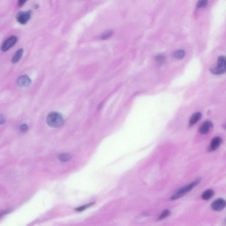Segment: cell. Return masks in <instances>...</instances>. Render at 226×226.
Returning <instances> with one entry per match:
<instances>
[{
    "mask_svg": "<svg viewBox=\"0 0 226 226\" xmlns=\"http://www.w3.org/2000/svg\"><path fill=\"white\" fill-rule=\"evenodd\" d=\"M46 123L50 127L59 128L63 126L64 119L62 115L56 112H52L48 114L46 118Z\"/></svg>",
    "mask_w": 226,
    "mask_h": 226,
    "instance_id": "1",
    "label": "cell"
},
{
    "mask_svg": "<svg viewBox=\"0 0 226 226\" xmlns=\"http://www.w3.org/2000/svg\"><path fill=\"white\" fill-rule=\"evenodd\" d=\"M200 181H201V179L199 178L194 182H192V183H190V184H188V185H186V186L181 188L180 190L177 191L174 195H173V196L171 197V200H176L179 199L180 197H182L186 193L190 192V190H192L195 186H197L200 183Z\"/></svg>",
    "mask_w": 226,
    "mask_h": 226,
    "instance_id": "2",
    "label": "cell"
},
{
    "mask_svg": "<svg viewBox=\"0 0 226 226\" xmlns=\"http://www.w3.org/2000/svg\"><path fill=\"white\" fill-rule=\"evenodd\" d=\"M226 59L224 56L219 57L217 60V66L215 68L210 69L212 73L216 75H220L225 73Z\"/></svg>",
    "mask_w": 226,
    "mask_h": 226,
    "instance_id": "3",
    "label": "cell"
},
{
    "mask_svg": "<svg viewBox=\"0 0 226 226\" xmlns=\"http://www.w3.org/2000/svg\"><path fill=\"white\" fill-rule=\"evenodd\" d=\"M32 12L30 10L26 12H20L17 14V21L21 24H26L30 20L32 16Z\"/></svg>",
    "mask_w": 226,
    "mask_h": 226,
    "instance_id": "4",
    "label": "cell"
},
{
    "mask_svg": "<svg viewBox=\"0 0 226 226\" xmlns=\"http://www.w3.org/2000/svg\"><path fill=\"white\" fill-rule=\"evenodd\" d=\"M17 38L15 36L10 37L3 42L1 47V50L3 52H6L14 46L17 42Z\"/></svg>",
    "mask_w": 226,
    "mask_h": 226,
    "instance_id": "5",
    "label": "cell"
},
{
    "mask_svg": "<svg viewBox=\"0 0 226 226\" xmlns=\"http://www.w3.org/2000/svg\"><path fill=\"white\" fill-rule=\"evenodd\" d=\"M226 201L222 198H218L215 200L211 204L213 210L216 211H221L226 207Z\"/></svg>",
    "mask_w": 226,
    "mask_h": 226,
    "instance_id": "6",
    "label": "cell"
},
{
    "mask_svg": "<svg viewBox=\"0 0 226 226\" xmlns=\"http://www.w3.org/2000/svg\"><path fill=\"white\" fill-rule=\"evenodd\" d=\"M17 85L20 87H25L30 86L31 80L29 76L23 75L18 78L17 81Z\"/></svg>",
    "mask_w": 226,
    "mask_h": 226,
    "instance_id": "7",
    "label": "cell"
},
{
    "mask_svg": "<svg viewBox=\"0 0 226 226\" xmlns=\"http://www.w3.org/2000/svg\"><path fill=\"white\" fill-rule=\"evenodd\" d=\"M222 143V139L219 136H216L214 137L212 140L210 145L208 147V150L209 151H213L216 150L220 144Z\"/></svg>",
    "mask_w": 226,
    "mask_h": 226,
    "instance_id": "8",
    "label": "cell"
},
{
    "mask_svg": "<svg viewBox=\"0 0 226 226\" xmlns=\"http://www.w3.org/2000/svg\"><path fill=\"white\" fill-rule=\"evenodd\" d=\"M212 127V123L210 121H206L201 125L199 129V132L202 135H206L209 132Z\"/></svg>",
    "mask_w": 226,
    "mask_h": 226,
    "instance_id": "9",
    "label": "cell"
},
{
    "mask_svg": "<svg viewBox=\"0 0 226 226\" xmlns=\"http://www.w3.org/2000/svg\"><path fill=\"white\" fill-rule=\"evenodd\" d=\"M23 49L20 48V49L17 50L16 53L14 54L13 58H12V60H11V62H12V63L16 64L18 63L23 56Z\"/></svg>",
    "mask_w": 226,
    "mask_h": 226,
    "instance_id": "10",
    "label": "cell"
},
{
    "mask_svg": "<svg viewBox=\"0 0 226 226\" xmlns=\"http://www.w3.org/2000/svg\"><path fill=\"white\" fill-rule=\"evenodd\" d=\"M201 115H202L200 112H196L193 114L190 120V122H189L190 126H192L196 124L200 119Z\"/></svg>",
    "mask_w": 226,
    "mask_h": 226,
    "instance_id": "11",
    "label": "cell"
},
{
    "mask_svg": "<svg viewBox=\"0 0 226 226\" xmlns=\"http://www.w3.org/2000/svg\"><path fill=\"white\" fill-rule=\"evenodd\" d=\"M214 195V192L212 190H208L204 192L202 194V198L204 200H208L212 198Z\"/></svg>",
    "mask_w": 226,
    "mask_h": 226,
    "instance_id": "12",
    "label": "cell"
},
{
    "mask_svg": "<svg viewBox=\"0 0 226 226\" xmlns=\"http://www.w3.org/2000/svg\"><path fill=\"white\" fill-rule=\"evenodd\" d=\"M72 158V155L69 153H63L59 155V159L61 161L67 162L69 161Z\"/></svg>",
    "mask_w": 226,
    "mask_h": 226,
    "instance_id": "13",
    "label": "cell"
},
{
    "mask_svg": "<svg viewBox=\"0 0 226 226\" xmlns=\"http://www.w3.org/2000/svg\"><path fill=\"white\" fill-rule=\"evenodd\" d=\"M174 57L177 59L181 60L183 59L185 56V51L183 50H177L174 53Z\"/></svg>",
    "mask_w": 226,
    "mask_h": 226,
    "instance_id": "14",
    "label": "cell"
},
{
    "mask_svg": "<svg viewBox=\"0 0 226 226\" xmlns=\"http://www.w3.org/2000/svg\"><path fill=\"white\" fill-rule=\"evenodd\" d=\"M171 214V211L169 210H165L163 211L162 213L159 216L158 220H163L164 219L166 218L167 217L169 216Z\"/></svg>",
    "mask_w": 226,
    "mask_h": 226,
    "instance_id": "15",
    "label": "cell"
},
{
    "mask_svg": "<svg viewBox=\"0 0 226 226\" xmlns=\"http://www.w3.org/2000/svg\"><path fill=\"white\" fill-rule=\"evenodd\" d=\"M208 1V0H199L196 4V7L198 8H204L207 5Z\"/></svg>",
    "mask_w": 226,
    "mask_h": 226,
    "instance_id": "16",
    "label": "cell"
},
{
    "mask_svg": "<svg viewBox=\"0 0 226 226\" xmlns=\"http://www.w3.org/2000/svg\"><path fill=\"white\" fill-rule=\"evenodd\" d=\"M113 34V31L112 30H108L107 32H105L103 34L101 38L103 40H106V39H107V38H109Z\"/></svg>",
    "mask_w": 226,
    "mask_h": 226,
    "instance_id": "17",
    "label": "cell"
},
{
    "mask_svg": "<svg viewBox=\"0 0 226 226\" xmlns=\"http://www.w3.org/2000/svg\"><path fill=\"white\" fill-rule=\"evenodd\" d=\"M94 204V203L88 204H86V205H84V206L80 207L77 208L76 210L78 212L82 211H83L84 210L86 209V208H88L89 207L92 206V205H93Z\"/></svg>",
    "mask_w": 226,
    "mask_h": 226,
    "instance_id": "18",
    "label": "cell"
},
{
    "mask_svg": "<svg viewBox=\"0 0 226 226\" xmlns=\"http://www.w3.org/2000/svg\"><path fill=\"white\" fill-rule=\"evenodd\" d=\"M28 127L27 124H23L20 125V131L23 132H25L28 130Z\"/></svg>",
    "mask_w": 226,
    "mask_h": 226,
    "instance_id": "19",
    "label": "cell"
},
{
    "mask_svg": "<svg viewBox=\"0 0 226 226\" xmlns=\"http://www.w3.org/2000/svg\"><path fill=\"white\" fill-rule=\"evenodd\" d=\"M155 59H156V61L158 62H159V63H162L164 61L165 59V58L163 56L159 55L156 57Z\"/></svg>",
    "mask_w": 226,
    "mask_h": 226,
    "instance_id": "20",
    "label": "cell"
},
{
    "mask_svg": "<svg viewBox=\"0 0 226 226\" xmlns=\"http://www.w3.org/2000/svg\"><path fill=\"white\" fill-rule=\"evenodd\" d=\"M6 119L4 115H0V125H2L6 123Z\"/></svg>",
    "mask_w": 226,
    "mask_h": 226,
    "instance_id": "21",
    "label": "cell"
},
{
    "mask_svg": "<svg viewBox=\"0 0 226 226\" xmlns=\"http://www.w3.org/2000/svg\"><path fill=\"white\" fill-rule=\"evenodd\" d=\"M27 1V0H18V6L19 7L22 6Z\"/></svg>",
    "mask_w": 226,
    "mask_h": 226,
    "instance_id": "22",
    "label": "cell"
}]
</instances>
